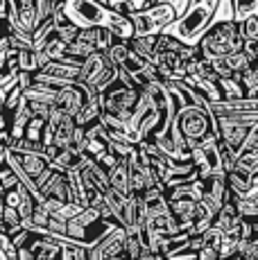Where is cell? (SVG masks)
Here are the masks:
<instances>
[{"mask_svg": "<svg viewBox=\"0 0 258 260\" xmlns=\"http://www.w3.org/2000/svg\"><path fill=\"white\" fill-rule=\"evenodd\" d=\"M215 9H217V0H195V3H188L183 14H177V18L163 32L168 37L177 39L181 46L195 48L200 43L202 34L211 25L213 16H215Z\"/></svg>", "mask_w": 258, "mask_h": 260, "instance_id": "6da1fadb", "label": "cell"}, {"mask_svg": "<svg viewBox=\"0 0 258 260\" xmlns=\"http://www.w3.org/2000/svg\"><path fill=\"white\" fill-rule=\"evenodd\" d=\"M217 12V9H215ZM242 37H240V27L233 21V14H227V16H213L211 25L206 27V32L202 34L200 43H197V50L200 54L208 61H215V59H222L231 52H240L242 50Z\"/></svg>", "mask_w": 258, "mask_h": 260, "instance_id": "7a4b0ae2", "label": "cell"}, {"mask_svg": "<svg viewBox=\"0 0 258 260\" xmlns=\"http://www.w3.org/2000/svg\"><path fill=\"white\" fill-rule=\"evenodd\" d=\"M170 127L183 138L188 152L202 147V145L217 143L215 120L211 118V113L206 111V107H181L179 111H177V116L172 120Z\"/></svg>", "mask_w": 258, "mask_h": 260, "instance_id": "3957f363", "label": "cell"}, {"mask_svg": "<svg viewBox=\"0 0 258 260\" xmlns=\"http://www.w3.org/2000/svg\"><path fill=\"white\" fill-rule=\"evenodd\" d=\"M111 224L102 222L100 217H98L95 211H88V208H84L82 213L77 215V217H73L71 222H66V238L68 242L77 244V247H84L88 249L91 244H95L98 240H100L104 233L111 231Z\"/></svg>", "mask_w": 258, "mask_h": 260, "instance_id": "277c9868", "label": "cell"}, {"mask_svg": "<svg viewBox=\"0 0 258 260\" xmlns=\"http://www.w3.org/2000/svg\"><path fill=\"white\" fill-rule=\"evenodd\" d=\"M116 77H118V68L109 61L107 54L95 52V54H91L82 66H79L75 84L86 86L91 93H100L102 88H107Z\"/></svg>", "mask_w": 258, "mask_h": 260, "instance_id": "5b68a950", "label": "cell"}, {"mask_svg": "<svg viewBox=\"0 0 258 260\" xmlns=\"http://www.w3.org/2000/svg\"><path fill=\"white\" fill-rule=\"evenodd\" d=\"M213 118V116H211ZM215 120V134L217 141H222L233 154L240 152L249 129L258 124V113H236L227 118H213Z\"/></svg>", "mask_w": 258, "mask_h": 260, "instance_id": "8992f818", "label": "cell"}, {"mask_svg": "<svg viewBox=\"0 0 258 260\" xmlns=\"http://www.w3.org/2000/svg\"><path fill=\"white\" fill-rule=\"evenodd\" d=\"M177 18V12L170 3H156L150 9L136 14L129 18L134 29V37H147V34H161L172 21Z\"/></svg>", "mask_w": 258, "mask_h": 260, "instance_id": "52a82bcc", "label": "cell"}, {"mask_svg": "<svg viewBox=\"0 0 258 260\" xmlns=\"http://www.w3.org/2000/svg\"><path fill=\"white\" fill-rule=\"evenodd\" d=\"M91 98V91L82 84H71V86H63L59 88L57 95H54V102L52 109L57 113H63V116H71L75 118L79 113V109L86 104V100Z\"/></svg>", "mask_w": 258, "mask_h": 260, "instance_id": "ba28073f", "label": "cell"}, {"mask_svg": "<svg viewBox=\"0 0 258 260\" xmlns=\"http://www.w3.org/2000/svg\"><path fill=\"white\" fill-rule=\"evenodd\" d=\"M39 197H41V202L43 199H57V202H61V204H73L66 174L52 170V174L43 181V186H39Z\"/></svg>", "mask_w": 258, "mask_h": 260, "instance_id": "9c48e42d", "label": "cell"}, {"mask_svg": "<svg viewBox=\"0 0 258 260\" xmlns=\"http://www.w3.org/2000/svg\"><path fill=\"white\" fill-rule=\"evenodd\" d=\"M206 111L213 118H227L236 113H258V100H236V102H211Z\"/></svg>", "mask_w": 258, "mask_h": 260, "instance_id": "30bf717a", "label": "cell"}, {"mask_svg": "<svg viewBox=\"0 0 258 260\" xmlns=\"http://www.w3.org/2000/svg\"><path fill=\"white\" fill-rule=\"evenodd\" d=\"M224 183H227V190H231L236 197H245V194L256 192L258 179L249 177L245 172H238V170H231L229 174H224Z\"/></svg>", "mask_w": 258, "mask_h": 260, "instance_id": "8fae6325", "label": "cell"}, {"mask_svg": "<svg viewBox=\"0 0 258 260\" xmlns=\"http://www.w3.org/2000/svg\"><path fill=\"white\" fill-rule=\"evenodd\" d=\"M84 163V156H79V154H75L73 149H57V154L48 161V168L54 170V172H73V170H79Z\"/></svg>", "mask_w": 258, "mask_h": 260, "instance_id": "7c38bea8", "label": "cell"}, {"mask_svg": "<svg viewBox=\"0 0 258 260\" xmlns=\"http://www.w3.org/2000/svg\"><path fill=\"white\" fill-rule=\"evenodd\" d=\"M100 116H102L100 98H98V93H91V98L86 100V104L79 109V113L73 120H75V127L86 129V127H93V124L100 122Z\"/></svg>", "mask_w": 258, "mask_h": 260, "instance_id": "4fadbf2b", "label": "cell"}, {"mask_svg": "<svg viewBox=\"0 0 258 260\" xmlns=\"http://www.w3.org/2000/svg\"><path fill=\"white\" fill-rule=\"evenodd\" d=\"M156 41H158V34H147V37H132L127 41V48L134 57L143 59V61L150 63L152 57H154V50H156Z\"/></svg>", "mask_w": 258, "mask_h": 260, "instance_id": "5bb4252c", "label": "cell"}, {"mask_svg": "<svg viewBox=\"0 0 258 260\" xmlns=\"http://www.w3.org/2000/svg\"><path fill=\"white\" fill-rule=\"evenodd\" d=\"M233 208H236V215L240 219H258V199L256 192L245 194V197H236L233 199Z\"/></svg>", "mask_w": 258, "mask_h": 260, "instance_id": "9a60e30c", "label": "cell"}, {"mask_svg": "<svg viewBox=\"0 0 258 260\" xmlns=\"http://www.w3.org/2000/svg\"><path fill=\"white\" fill-rule=\"evenodd\" d=\"M236 79L245 93V100H258V68H247L236 75Z\"/></svg>", "mask_w": 258, "mask_h": 260, "instance_id": "2e32d148", "label": "cell"}, {"mask_svg": "<svg viewBox=\"0 0 258 260\" xmlns=\"http://www.w3.org/2000/svg\"><path fill=\"white\" fill-rule=\"evenodd\" d=\"M109 177V188L113 190V192L122 194V197H129V188H127V163L120 161L116 168L111 170V172L107 174Z\"/></svg>", "mask_w": 258, "mask_h": 260, "instance_id": "e0dca14e", "label": "cell"}, {"mask_svg": "<svg viewBox=\"0 0 258 260\" xmlns=\"http://www.w3.org/2000/svg\"><path fill=\"white\" fill-rule=\"evenodd\" d=\"M217 91H220V102H236V100H245L240 84L236 77L229 79H217Z\"/></svg>", "mask_w": 258, "mask_h": 260, "instance_id": "ac0fdd59", "label": "cell"}, {"mask_svg": "<svg viewBox=\"0 0 258 260\" xmlns=\"http://www.w3.org/2000/svg\"><path fill=\"white\" fill-rule=\"evenodd\" d=\"M222 61V66L227 68V71H229L233 77H236V75H240L242 71H247V68H258V66H254V63L249 61V59H247V54L242 52H231V54H227V57H222L220 59Z\"/></svg>", "mask_w": 258, "mask_h": 260, "instance_id": "d6986e66", "label": "cell"}, {"mask_svg": "<svg viewBox=\"0 0 258 260\" xmlns=\"http://www.w3.org/2000/svg\"><path fill=\"white\" fill-rule=\"evenodd\" d=\"M233 170L245 172V174H249V177H256L258 174V152H240V154H236Z\"/></svg>", "mask_w": 258, "mask_h": 260, "instance_id": "ffe728a7", "label": "cell"}, {"mask_svg": "<svg viewBox=\"0 0 258 260\" xmlns=\"http://www.w3.org/2000/svg\"><path fill=\"white\" fill-rule=\"evenodd\" d=\"M143 256H147V251L143 249L141 240L136 233H127L122 240V258L125 260H141Z\"/></svg>", "mask_w": 258, "mask_h": 260, "instance_id": "44dd1931", "label": "cell"}, {"mask_svg": "<svg viewBox=\"0 0 258 260\" xmlns=\"http://www.w3.org/2000/svg\"><path fill=\"white\" fill-rule=\"evenodd\" d=\"M233 21L240 23L251 14H258V0H231Z\"/></svg>", "mask_w": 258, "mask_h": 260, "instance_id": "7402d4cb", "label": "cell"}, {"mask_svg": "<svg viewBox=\"0 0 258 260\" xmlns=\"http://www.w3.org/2000/svg\"><path fill=\"white\" fill-rule=\"evenodd\" d=\"M54 0H34V29L52 18Z\"/></svg>", "mask_w": 258, "mask_h": 260, "instance_id": "603a6c76", "label": "cell"}, {"mask_svg": "<svg viewBox=\"0 0 258 260\" xmlns=\"http://www.w3.org/2000/svg\"><path fill=\"white\" fill-rule=\"evenodd\" d=\"M16 63H18V73H27V75H37L39 66H37V54L32 50L25 52H16Z\"/></svg>", "mask_w": 258, "mask_h": 260, "instance_id": "cb8c5ba5", "label": "cell"}, {"mask_svg": "<svg viewBox=\"0 0 258 260\" xmlns=\"http://www.w3.org/2000/svg\"><path fill=\"white\" fill-rule=\"evenodd\" d=\"M240 27V37L242 41H258V14H251L245 21L238 23Z\"/></svg>", "mask_w": 258, "mask_h": 260, "instance_id": "d4e9b609", "label": "cell"}, {"mask_svg": "<svg viewBox=\"0 0 258 260\" xmlns=\"http://www.w3.org/2000/svg\"><path fill=\"white\" fill-rule=\"evenodd\" d=\"M233 256H240L245 260H258V240H238Z\"/></svg>", "mask_w": 258, "mask_h": 260, "instance_id": "484cf974", "label": "cell"}, {"mask_svg": "<svg viewBox=\"0 0 258 260\" xmlns=\"http://www.w3.org/2000/svg\"><path fill=\"white\" fill-rule=\"evenodd\" d=\"M66 43H61L57 37H52L50 41L46 43V48H43V54L48 57V61H61L63 57H66Z\"/></svg>", "mask_w": 258, "mask_h": 260, "instance_id": "4316f807", "label": "cell"}, {"mask_svg": "<svg viewBox=\"0 0 258 260\" xmlns=\"http://www.w3.org/2000/svg\"><path fill=\"white\" fill-rule=\"evenodd\" d=\"M0 222H3V226H5V233L14 231V229H21V217H18L16 208L3 206V211H0Z\"/></svg>", "mask_w": 258, "mask_h": 260, "instance_id": "83f0119b", "label": "cell"}, {"mask_svg": "<svg viewBox=\"0 0 258 260\" xmlns=\"http://www.w3.org/2000/svg\"><path fill=\"white\" fill-rule=\"evenodd\" d=\"M77 32L79 29L75 27V25H71V23H63V25H59V27H54V37H57L61 43H66V46H71V43L75 41Z\"/></svg>", "mask_w": 258, "mask_h": 260, "instance_id": "f1b7e54d", "label": "cell"}, {"mask_svg": "<svg viewBox=\"0 0 258 260\" xmlns=\"http://www.w3.org/2000/svg\"><path fill=\"white\" fill-rule=\"evenodd\" d=\"M240 152H258V124H254V127L249 129V134H247L245 143H242ZM238 152V154H240Z\"/></svg>", "mask_w": 258, "mask_h": 260, "instance_id": "f546056e", "label": "cell"}, {"mask_svg": "<svg viewBox=\"0 0 258 260\" xmlns=\"http://www.w3.org/2000/svg\"><path fill=\"white\" fill-rule=\"evenodd\" d=\"M0 260H16V249L12 247L7 236H0Z\"/></svg>", "mask_w": 258, "mask_h": 260, "instance_id": "4dcf8cb0", "label": "cell"}, {"mask_svg": "<svg viewBox=\"0 0 258 260\" xmlns=\"http://www.w3.org/2000/svg\"><path fill=\"white\" fill-rule=\"evenodd\" d=\"M195 260H220V251L211 244H204L200 251L195 253Z\"/></svg>", "mask_w": 258, "mask_h": 260, "instance_id": "1f68e13d", "label": "cell"}, {"mask_svg": "<svg viewBox=\"0 0 258 260\" xmlns=\"http://www.w3.org/2000/svg\"><path fill=\"white\" fill-rule=\"evenodd\" d=\"M227 260H245V258H240V256H231V258H227Z\"/></svg>", "mask_w": 258, "mask_h": 260, "instance_id": "d6a6232c", "label": "cell"}]
</instances>
